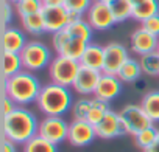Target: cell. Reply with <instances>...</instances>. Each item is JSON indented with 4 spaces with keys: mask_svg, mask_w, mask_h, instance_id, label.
Returning <instances> with one entry per match:
<instances>
[{
    "mask_svg": "<svg viewBox=\"0 0 159 152\" xmlns=\"http://www.w3.org/2000/svg\"><path fill=\"white\" fill-rule=\"evenodd\" d=\"M39 121L34 113L25 107L17 106L11 113L3 115L2 133L5 138L14 141L16 144H25L30 138L38 135Z\"/></svg>",
    "mask_w": 159,
    "mask_h": 152,
    "instance_id": "obj_1",
    "label": "cell"
},
{
    "mask_svg": "<svg viewBox=\"0 0 159 152\" xmlns=\"http://www.w3.org/2000/svg\"><path fill=\"white\" fill-rule=\"evenodd\" d=\"M41 89L39 79L28 70H22L11 78H2V95H8L20 107L36 103Z\"/></svg>",
    "mask_w": 159,
    "mask_h": 152,
    "instance_id": "obj_2",
    "label": "cell"
},
{
    "mask_svg": "<svg viewBox=\"0 0 159 152\" xmlns=\"http://www.w3.org/2000/svg\"><path fill=\"white\" fill-rule=\"evenodd\" d=\"M38 109L45 116H62L73 106V96L70 87L58 84H45L41 89V93L36 99Z\"/></svg>",
    "mask_w": 159,
    "mask_h": 152,
    "instance_id": "obj_3",
    "label": "cell"
},
{
    "mask_svg": "<svg viewBox=\"0 0 159 152\" xmlns=\"http://www.w3.org/2000/svg\"><path fill=\"white\" fill-rule=\"evenodd\" d=\"M80 67L81 65H80L78 61L56 54L52 59L50 65L47 67L50 82L58 84V86H64V87H72L73 82H75L76 74H78Z\"/></svg>",
    "mask_w": 159,
    "mask_h": 152,
    "instance_id": "obj_4",
    "label": "cell"
},
{
    "mask_svg": "<svg viewBox=\"0 0 159 152\" xmlns=\"http://www.w3.org/2000/svg\"><path fill=\"white\" fill-rule=\"evenodd\" d=\"M22 57V64H24V70L28 71H39L45 67L50 65L52 62V53L50 48L38 40H28L27 45L24 47V50L19 53Z\"/></svg>",
    "mask_w": 159,
    "mask_h": 152,
    "instance_id": "obj_5",
    "label": "cell"
},
{
    "mask_svg": "<svg viewBox=\"0 0 159 152\" xmlns=\"http://www.w3.org/2000/svg\"><path fill=\"white\" fill-rule=\"evenodd\" d=\"M52 45H53V50L56 51V54L66 56V57H70V59H75L80 62V59H81V56L89 44L81 39L72 37L69 34V31L64 28V30L52 34Z\"/></svg>",
    "mask_w": 159,
    "mask_h": 152,
    "instance_id": "obj_6",
    "label": "cell"
},
{
    "mask_svg": "<svg viewBox=\"0 0 159 152\" xmlns=\"http://www.w3.org/2000/svg\"><path fill=\"white\" fill-rule=\"evenodd\" d=\"M119 116L122 120V124L125 127V132L128 135H137L140 130L153 126V121L145 113L140 104H126L120 109Z\"/></svg>",
    "mask_w": 159,
    "mask_h": 152,
    "instance_id": "obj_7",
    "label": "cell"
},
{
    "mask_svg": "<svg viewBox=\"0 0 159 152\" xmlns=\"http://www.w3.org/2000/svg\"><path fill=\"white\" fill-rule=\"evenodd\" d=\"M67 133H69V123L62 116H44L39 121L38 135L52 141L53 144L67 141Z\"/></svg>",
    "mask_w": 159,
    "mask_h": 152,
    "instance_id": "obj_8",
    "label": "cell"
},
{
    "mask_svg": "<svg viewBox=\"0 0 159 152\" xmlns=\"http://www.w3.org/2000/svg\"><path fill=\"white\" fill-rule=\"evenodd\" d=\"M86 20L94 28V31H106V30L112 28V25L117 23L116 17L112 14L111 5L98 2V0H94L92 6L88 10Z\"/></svg>",
    "mask_w": 159,
    "mask_h": 152,
    "instance_id": "obj_9",
    "label": "cell"
},
{
    "mask_svg": "<svg viewBox=\"0 0 159 152\" xmlns=\"http://www.w3.org/2000/svg\"><path fill=\"white\" fill-rule=\"evenodd\" d=\"M103 48H105V64L102 71L106 74H117L122 65L129 59L128 48L120 42H109Z\"/></svg>",
    "mask_w": 159,
    "mask_h": 152,
    "instance_id": "obj_10",
    "label": "cell"
},
{
    "mask_svg": "<svg viewBox=\"0 0 159 152\" xmlns=\"http://www.w3.org/2000/svg\"><path fill=\"white\" fill-rule=\"evenodd\" d=\"M97 138L95 127L88 123L86 120H73L69 123V133H67V141L75 146V147H83L91 144Z\"/></svg>",
    "mask_w": 159,
    "mask_h": 152,
    "instance_id": "obj_11",
    "label": "cell"
},
{
    "mask_svg": "<svg viewBox=\"0 0 159 152\" xmlns=\"http://www.w3.org/2000/svg\"><path fill=\"white\" fill-rule=\"evenodd\" d=\"M102 74H103V71H100V70H94V68L81 65L78 70V74L75 78L72 89L81 96H91V95L94 96Z\"/></svg>",
    "mask_w": 159,
    "mask_h": 152,
    "instance_id": "obj_12",
    "label": "cell"
},
{
    "mask_svg": "<svg viewBox=\"0 0 159 152\" xmlns=\"http://www.w3.org/2000/svg\"><path fill=\"white\" fill-rule=\"evenodd\" d=\"M95 133L102 140H112L120 135H125V127L122 124V120L119 116V112H114L112 109L108 110V113L103 116V120L94 126Z\"/></svg>",
    "mask_w": 159,
    "mask_h": 152,
    "instance_id": "obj_13",
    "label": "cell"
},
{
    "mask_svg": "<svg viewBox=\"0 0 159 152\" xmlns=\"http://www.w3.org/2000/svg\"><path fill=\"white\" fill-rule=\"evenodd\" d=\"M44 17V25H45V33L55 34L61 30H64L69 23V11L66 6H44L41 11Z\"/></svg>",
    "mask_w": 159,
    "mask_h": 152,
    "instance_id": "obj_14",
    "label": "cell"
},
{
    "mask_svg": "<svg viewBox=\"0 0 159 152\" xmlns=\"http://www.w3.org/2000/svg\"><path fill=\"white\" fill-rule=\"evenodd\" d=\"M157 40H159V37H156L154 34L148 33L147 30H143L140 27V28H137L131 34V37H129V47H131V51L134 54L143 56V54H148V53L156 51Z\"/></svg>",
    "mask_w": 159,
    "mask_h": 152,
    "instance_id": "obj_15",
    "label": "cell"
},
{
    "mask_svg": "<svg viewBox=\"0 0 159 152\" xmlns=\"http://www.w3.org/2000/svg\"><path fill=\"white\" fill-rule=\"evenodd\" d=\"M122 86H123V82L119 79L117 74L103 73L100 81H98V86H97V90H95L94 96L102 99V101L111 103L112 99H116L122 93Z\"/></svg>",
    "mask_w": 159,
    "mask_h": 152,
    "instance_id": "obj_16",
    "label": "cell"
},
{
    "mask_svg": "<svg viewBox=\"0 0 159 152\" xmlns=\"http://www.w3.org/2000/svg\"><path fill=\"white\" fill-rule=\"evenodd\" d=\"M27 39L22 30L14 27H5L2 31V48L8 53H20L27 45Z\"/></svg>",
    "mask_w": 159,
    "mask_h": 152,
    "instance_id": "obj_17",
    "label": "cell"
},
{
    "mask_svg": "<svg viewBox=\"0 0 159 152\" xmlns=\"http://www.w3.org/2000/svg\"><path fill=\"white\" fill-rule=\"evenodd\" d=\"M103 64H105V48L100 47L98 44H89L80 59V65L83 67H89L94 70H103Z\"/></svg>",
    "mask_w": 159,
    "mask_h": 152,
    "instance_id": "obj_18",
    "label": "cell"
},
{
    "mask_svg": "<svg viewBox=\"0 0 159 152\" xmlns=\"http://www.w3.org/2000/svg\"><path fill=\"white\" fill-rule=\"evenodd\" d=\"M24 70L22 57L19 53H8L3 51V59H2V78H11L17 74L19 71Z\"/></svg>",
    "mask_w": 159,
    "mask_h": 152,
    "instance_id": "obj_19",
    "label": "cell"
},
{
    "mask_svg": "<svg viewBox=\"0 0 159 152\" xmlns=\"http://www.w3.org/2000/svg\"><path fill=\"white\" fill-rule=\"evenodd\" d=\"M142 74L143 73H142V67L139 64V59H133V57H129L117 73L119 79L122 82H136Z\"/></svg>",
    "mask_w": 159,
    "mask_h": 152,
    "instance_id": "obj_20",
    "label": "cell"
},
{
    "mask_svg": "<svg viewBox=\"0 0 159 152\" xmlns=\"http://www.w3.org/2000/svg\"><path fill=\"white\" fill-rule=\"evenodd\" d=\"M140 106H142V109L145 110V113L150 116V120L153 123L159 121V90L147 92L142 96Z\"/></svg>",
    "mask_w": 159,
    "mask_h": 152,
    "instance_id": "obj_21",
    "label": "cell"
},
{
    "mask_svg": "<svg viewBox=\"0 0 159 152\" xmlns=\"http://www.w3.org/2000/svg\"><path fill=\"white\" fill-rule=\"evenodd\" d=\"M66 30L69 31V34L72 37H76V39H81L88 44H91V39H92V33H94V28L89 25V22L86 19H80L76 22H72L66 27Z\"/></svg>",
    "mask_w": 159,
    "mask_h": 152,
    "instance_id": "obj_22",
    "label": "cell"
},
{
    "mask_svg": "<svg viewBox=\"0 0 159 152\" xmlns=\"http://www.w3.org/2000/svg\"><path fill=\"white\" fill-rule=\"evenodd\" d=\"M156 14H159V0H145L143 3L134 6L133 19L142 23L143 20H147Z\"/></svg>",
    "mask_w": 159,
    "mask_h": 152,
    "instance_id": "obj_23",
    "label": "cell"
},
{
    "mask_svg": "<svg viewBox=\"0 0 159 152\" xmlns=\"http://www.w3.org/2000/svg\"><path fill=\"white\" fill-rule=\"evenodd\" d=\"M22 152H58V144H53L41 135H34L24 144Z\"/></svg>",
    "mask_w": 159,
    "mask_h": 152,
    "instance_id": "obj_24",
    "label": "cell"
},
{
    "mask_svg": "<svg viewBox=\"0 0 159 152\" xmlns=\"http://www.w3.org/2000/svg\"><path fill=\"white\" fill-rule=\"evenodd\" d=\"M20 23H22L24 30H25L28 34L38 36V34L45 33L44 17H42L41 13H38V14H31V16H27V17H22V19H20Z\"/></svg>",
    "mask_w": 159,
    "mask_h": 152,
    "instance_id": "obj_25",
    "label": "cell"
},
{
    "mask_svg": "<svg viewBox=\"0 0 159 152\" xmlns=\"http://www.w3.org/2000/svg\"><path fill=\"white\" fill-rule=\"evenodd\" d=\"M42 8H44L42 0H19L17 3H14V10L20 19L31 14H38L42 11Z\"/></svg>",
    "mask_w": 159,
    "mask_h": 152,
    "instance_id": "obj_26",
    "label": "cell"
},
{
    "mask_svg": "<svg viewBox=\"0 0 159 152\" xmlns=\"http://www.w3.org/2000/svg\"><path fill=\"white\" fill-rule=\"evenodd\" d=\"M108 110H109V103L102 101V99H98V98L94 96L92 98V107H91V110L88 113L86 121L91 123L92 126H95V124H98L103 120V116L108 113Z\"/></svg>",
    "mask_w": 159,
    "mask_h": 152,
    "instance_id": "obj_27",
    "label": "cell"
},
{
    "mask_svg": "<svg viewBox=\"0 0 159 152\" xmlns=\"http://www.w3.org/2000/svg\"><path fill=\"white\" fill-rule=\"evenodd\" d=\"M139 64L142 67V73L147 76H159V54L156 51L139 56Z\"/></svg>",
    "mask_w": 159,
    "mask_h": 152,
    "instance_id": "obj_28",
    "label": "cell"
},
{
    "mask_svg": "<svg viewBox=\"0 0 159 152\" xmlns=\"http://www.w3.org/2000/svg\"><path fill=\"white\" fill-rule=\"evenodd\" d=\"M157 135H159V130H157V129L154 127V124H153V126H150V127L140 130L137 135H134V144H136L137 147H140L142 150H145V149H148V147L156 141Z\"/></svg>",
    "mask_w": 159,
    "mask_h": 152,
    "instance_id": "obj_29",
    "label": "cell"
},
{
    "mask_svg": "<svg viewBox=\"0 0 159 152\" xmlns=\"http://www.w3.org/2000/svg\"><path fill=\"white\" fill-rule=\"evenodd\" d=\"M111 10H112V14L116 17V22H125L126 19H133V11H134V6L131 5L129 0H117L111 5Z\"/></svg>",
    "mask_w": 159,
    "mask_h": 152,
    "instance_id": "obj_30",
    "label": "cell"
},
{
    "mask_svg": "<svg viewBox=\"0 0 159 152\" xmlns=\"http://www.w3.org/2000/svg\"><path fill=\"white\" fill-rule=\"evenodd\" d=\"M91 107H92V98L83 96V98L76 99L73 103V106H72V116H73V120H86Z\"/></svg>",
    "mask_w": 159,
    "mask_h": 152,
    "instance_id": "obj_31",
    "label": "cell"
},
{
    "mask_svg": "<svg viewBox=\"0 0 159 152\" xmlns=\"http://www.w3.org/2000/svg\"><path fill=\"white\" fill-rule=\"evenodd\" d=\"M94 0H66V10L67 11H73V13H80V14H86L88 10L92 6Z\"/></svg>",
    "mask_w": 159,
    "mask_h": 152,
    "instance_id": "obj_32",
    "label": "cell"
},
{
    "mask_svg": "<svg viewBox=\"0 0 159 152\" xmlns=\"http://www.w3.org/2000/svg\"><path fill=\"white\" fill-rule=\"evenodd\" d=\"M140 27H142L143 30H147L148 33L154 34L156 37H159V14H156V16H153V17L143 20Z\"/></svg>",
    "mask_w": 159,
    "mask_h": 152,
    "instance_id": "obj_33",
    "label": "cell"
},
{
    "mask_svg": "<svg viewBox=\"0 0 159 152\" xmlns=\"http://www.w3.org/2000/svg\"><path fill=\"white\" fill-rule=\"evenodd\" d=\"M16 107H17V104H16L8 95H2V112H3V115L11 113Z\"/></svg>",
    "mask_w": 159,
    "mask_h": 152,
    "instance_id": "obj_34",
    "label": "cell"
},
{
    "mask_svg": "<svg viewBox=\"0 0 159 152\" xmlns=\"http://www.w3.org/2000/svg\"><path fill=\"white\" fill-rule=\"evenodd\" d=\"M11 17H13V3L10 0H3V28L8 27Z\"/></svg>",
    "mask_w": 159,
    "mask_h": 152,
    "instance_id": "obj_35",
    "label": "cell"
},
{
    "mask_svg": "<svg viewBox=\"0 0 159 152\" xmlns=\"http://www.w3.org/2000/svg\"><path fill=\"white\" fill-rule=\"evenodd\" d=\"M2 152H17V144L3 137L2 140Z\"/></svg>",
    "mask_w": 159,
    "mask_h": 152,
    "instance_id": "obj_36",
    "label": "cell"
},
{
    "mask_svg": "<svg viewBox=\"0 0 159 152\" xmlns=\"http://www.w3.org/2000/svg\"><path fill=\"white\" fill-rule=\"evenodd\" d=\"M44 6H64L66 0H42Z\"/></svg>",
    "mask_w": 159,
    "mask_h": 152,
    "instance_id": "obj_37",
    "label": "cell"
},
{
    "mask_svg": "<svg viewBox=\"0 0 159 152\" xmlns=\"http://www.w3.org/2000/svg\"><path fill=\"white\" fill-rule=\"evenodd\" d=\"M143 152H159V135H157V138H156V141L148 147V149H145Z\"/></svg>",
    "mask_w": 159,
    "mask_h": 152,
    "instance_id": "obj_38",
    "label": "cell"
},
{
    "mask_svg": "<svg viewBox=\"0 0 159 152\" xmlns=\"http://www.w3.org/2000/svg\"><path fill=\"white\" fill-rule=\"evenodd\" d=\"M129 2H131V5H133V6H137V5H140V3H143V2H145V0H129Z\"/></svg>",
    "mask_w": 159,
    "mask_h": 152,
    "instance_id": "obj_39",
    "label": "cell"
},
{
    "mask_svg": "<svg viewBox=\"0 0 159 152\" xmlns=\"http://www.w3.org/2000/svg\"><path fill=\"white\" fill-rule=\"evenodd\" d=\"M156 53L159 54V40H157V48H156Z\"/></svg>",
    "mask_w": 159,
    "mask_h": 152,
    "instance_id": "obj_40",
    "label": "cell"
},
{
    "mask_svg": "<svg viewBox=\"0 0 159 152\" xmlns=\"http://www.w3.org/2000/svg\"><path fill=\"white\" fill-rule=\"evenodd\" d=\"M10 2H11V3H17V2H19V0H10Z\"/></svg>",
    "mask_w": 159,
    "mask_h": 152,
    "instance_id": "obj_41",
    "label": "cell"
}]
</instances>
